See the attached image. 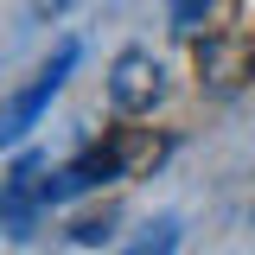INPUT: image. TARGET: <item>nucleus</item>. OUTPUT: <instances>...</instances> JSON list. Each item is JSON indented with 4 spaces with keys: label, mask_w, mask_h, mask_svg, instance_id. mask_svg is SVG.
I'll return each mask as SVG.
<instances>
[{
    "label": "nucleus",
    "mask_w": 255,
    "mask_h": 255,
    "mask_svg": "<svg viewBox=\"0 0 255 255\" xmlns=\"http://www.w3.org/2000/svg\"><path fill=\"white\" fill-rule=\"evenodd\" d=\"M147 153H166V140H128V134H115V140H102V147H90V153H77L70 166H58L51 179H45V204H58V198H77V191H96V185H109V179H122L128 172V159H147Z\"/></svg>",
    "instance_id": "1"
},
{
    "label": "nucleus",
    "mask_w": 255,
    "mask_h": 255,
    "mask_svg": "<svg viewBox=\"0 0 255 255\" xmlns=\"http://www.w3.org/2000/svg\"><path fill=\"white\" fill-rule=\"evenodd\" d=\"M172 249H179V223H172V217H159V223H153V236H140L128 255H172Z\"/></svg>",
    "instance_id": "5"
},
{
    "label": "nucleus",
    "mask_w": 255,
    "mask_h": 255,
    "mask_svg": "<svg viewBox=\"0 0 255 255\" xmlns=\"http://www.w3.org/2000/svg\"><path fill=\"white\" fill-rule=\"evenodd\" d=\"M70 64H77V45H58V51H51V64H45V70L32 77L26 90H19L13 102H6V109H0V147H6V140H19L26 128H38V115L51 109V96L64 90V77H70Z\"/></svg>",
    "instance_id": "2"
},
{
    "label": "nucleus",
    "mask_w": 255,
    "mask_h": 255,
    "mask_svg": "<svg viewBox=\"0 0 255 255\" xmlns=\"http://www.w3.org/2000/svg\"><path fill=\"white\" fill-rule=\"evenodd\" d=\"M64 6H77V0H45V13H64Z\"/></svg>",
    "instance_id": "8"
},
{
    "label": "nucleus",
    "mask_w": 255,
    "mask_h": 255,
    "mask_svg": "<svg viewBox=\"0 0 255 255\" xmlns=\"http://www.w3.org/2000/svg\"><path fill=\"white\" fill-rule=\"evenodd\" d=\"M204 13H211V0H172V32L191 38V32L204 26Z\"/></svg>",
    "instance_id": "6"
},
{
    "label": "nucleus",
    "mask_w": 255,
    "mask_h": 255,
    "mask_svg": "<svg viewBox=\"0 0 255 255\" xmlns=\"http://www.w3.org/2000/svg\"><path fill=\"white\" fill-rule=\"evenodd\" d=\"M198 77H204L217 96L243 90V83L255 77V38H236V32L204 38V45H198Z\"/></svg>",
    "instance_id": "4"
},
{
    "label": "nucleus",
    "mask_w": 255,
    "mask_h": 255,
    "mask_svg": "<svg viewBox=\"0 0 255 255\" xmlns=\"http://www.w3.org/2000/svg\"><path fill=\"white\" fill-rule=\"evenodd\" d=\"M109 223H115V211H102V217H83V223H77V243H83V249H96V243H109V236H115Z\"/></svg>",
    "instance_id": "7"
},
{
    "label": "nucleus",
    "mask_w": 255,
    "mask_h": 255,
    "mask_svg": "<svg viewBox=\"0 0 255 255\" xmlns=\"http://www.w3.org/2000/svg\"><path fill=\"white\" fill-rule=\"evenodd\" d=\"M159 96H166V64L153 51H122L115 70H109V102L122 115H153Z\"/></svg>",
    "instance_id": "3"
}]
</instances>
